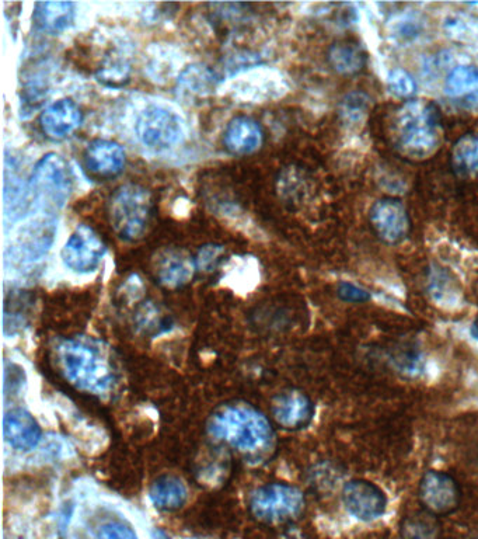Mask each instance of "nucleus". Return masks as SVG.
Segmentation results:
<instances>
[{"instance_id": "nucleus-1", "label": "nucleus", "mask_w": 478, "mask_h": 539, "mask_svg": "<svg viewBox=\"0 0 478 539\" xmlns=\"http://www.w3.org/2000/svg\"><path fill=\"white\" fill-rule=\"evenodd\" d=\"M59 367L80 391L107 395L117 384V372L106 351L89 339H68L57 347Z\"/></svg>"}, {"instance_id": "nucleus-2", "label": "nucleus", "mask_w": 478, "mask_h": 539, "mask_svg": "<svg viewBox=\"0 0 478 539\" xmlns=\"http://www.w3.org/2000/svg\"><path fill=\"white\" fill-rule=\"evenodd\" d=\"M393 135L401 153L413 159H427L438 151L442 139L441 118L435 104L410 100L397 110Z\"/></svg>"}, {"instance_id": "nucleus-3", "label": "nucleus", "mask_w": 478, "mask_h": 539, "mask_svg": "<svg viewBox=\"0 0 478 539\" xmlns=\"http://www.w3.org/2000/svg\"><path fill=\"white\" fill-rule=\"evenodd\" d=\"M209 433L236 450L258 454L272 447L274 431L267 417L246 405L226 406L209 423Z\"/></svg>"}, {"instance_id": "nucleus-4", "label": "nucleus", "mask_w": 478, "mask_h": 539, "mask_svg": "<svg viewBox=\"0 0 478 539\" xmlns=\"http://www.w3.org/2000/svg\"><path fill=\"white\" fill-rule=\"evenodd\" d=\"M152 207V194L145 187L139 184L120 187L110 201V221L115 234L128 242L141 239L148 226Z\"/></svg>"}, {"instance_id": "nucleus-5", "label": "nucleus", "mask_w": 478, "mask_h": 539, "mask_svg": "<svg viewBox=\"0 0 478 539\" xmlns=\"http://www.w3.org/2000/svg\"><path fill=\"white\" fill-rule=\"evenodd\" d=\"M30 191L44 210H61L72 191V173L65 159L57 153L43 156L31 173Z\"/></svg>"}, {"instance_id": "nucleus-6", "label": "nucleus", "mask_w": 478, "mask_h": 539, "mask_svg": "<svg viewBox=\"0 0 478 539\" xmlns=\"http://www.w3.org/2000/svg\"><path fill=\"white\" fill-rule=\"evenodd\" d=\"M305 509V496L288 483H270L254 490L250 510L264 523H285L299 517Z\"/></svg>"}, {"instance_id": "nucleus-7", "label": "nucleus", "mask_w": 478, "mask_h": 539, "mask_svg": "<svg viewBox=\"0 0 478 539\" xmlns=\"http://www.w3.org/2000/svg\"><path fill=\"white\" fill-rule=\"evenodd\" d=\"M136 137L149 151L165 152L179 145L184 137V124L176 111L163 106H149L138 116Z\"/></svg>"}, {"instance_id": "nucleus-8", "label": "nucleus", "mask_w": 478, "mask_h": 539, "mask_svg": "<svg viewBox=\"0 0 478 539\" xmlns=\"http://www.w3.org/2000/svg\"><path fill=\"white\" fill-rule=\"evenodd\" d=\"M106 250L92 226L79 225L62 249V263L73 273L90 274L99 269Z\"/></svg>"}, {"instance_id": "nucleus-9", "label": "nucleus", "mask_w": 478, "mask_h": 539, "mask_svg": "<svg viewBox=\"0 0 478 539\" xmlns=\"http://www.w3.org/2000/svg\"><path fill=\"white\" fill-rule=\"evenodd\" d=\"M418 496L425 511L441 517L457 510L462 500V490L459 483L445 472L428 471L421 478Z\"/></svg>"}, {"instance_id": "nucleus-10", "label": "nucleus", "mask_w": 478, "mask_h": 539, "mask_svg": "<svg viewBox=\"0 0 478 539\" xmlns=\"http://www.w3.org/2000/svg\"><path fill=\"white\" fill-rule=\"evenodd\" d=\"M372 228L383 242L397 245L406 241L411 231L410 217L404 204L397 198H382L372 205Z\"/></svg>"}, {"instance_id": "nucleus-11", "label": "nucleus", "mask_w": 478, "mask_h": 539, "mask_svg": "<svg viewBox=\"0 0 478 539\" xmlns=\"http://www.w3.org/2000/svg\"><path fill=\"white\" fill-rule=\"evenodd\" d=\"M341 499L348 513L361 521H373L382 517L387 507L383 490L365 479L345 483Z\"/></svg>"}, {"instance_id": "nucleus-12", "label": "nucleus", "mask_w": 478, "mask_h": 539, "mask_svg": "<svg viewBox=\"0 0 478 539\" xmlns=\"http://www.w3.org/2000/svg\"><path fill=\"white\" fill-rule=\"evenodd\" d=\"M55 232H57V226H55L54 218H44L23 226L13 243L12 259L20 264L37 262L47 255L54 242Z\"/></svg>"}, {"instance_id": "nucleus-13", "label": "nucleus", "mask_w": 478, "mask_h": 539, "mask_svg": "<svg viewBox=\"0 0 478 539\" xmlns=\"http://www.w3.org/2000/svg\"><path fill=\"white\" fill-rule=\"evenodd\" d=\"M86 169L97 179H113L125 166V151L118 142L94 139L85 152Z\"/></svg>"}, {"instance_id": "nucleus-14", "label": "nucleus", "mask_w": 478, "mask_h": 539, "mask_svg": "<svg viewBox=\"0 0 478 539\" xmlns=\"http://www.w3.org/2000/svg\"><path fill=\"white\" fill-rule=\"evenodd\" d=\"M82 121V111L71 99H61L50 104L40 116L41 130L54 141L71 137L82 125Z\"/></svg>"}, {"instance_id": "nucleus-15", "label": "nucleus", "mask_w": 478, "mask_h": 539, "mask_svg": "<svg viewBox=\"0 0 478 539\" xmlns=\"http://www.w3.org/2000/svg\"><path fill=\"white\" fill-rule=\"evenodd\" d=\"M272 416L284 429L299 430L312 422L314 406L302 392H282L272 401Z\"/></svg>"}, {"instance_id": "nucleus-16", "label": "nucleus", "mask_w": 478, "mask_h": 539, "mask_svg": "<svg viewBox=\"0 0 478 539\" xmlns=\"http://www.w3.org/2000/svg\"><path fill=\"white\" fill-rule=\"evenodd\" d=\"M3 434L10 447L17 451L33 450L41 440L40 424L24 409H12L6 413Z\"/></svg>"}, {"instance_id": "nucleus-17", "label": "nucleus", "mask_w": 478, "mask_h": 539, "mask_svg": "<svg viewBox=\"0 0 478 539\" xmlns=\"http://www.w3.org/2000/svg\"><path fill=\"white\" fill-rule=\"evenodd\" d=\"M226 149L233 155H250L263 144V130L250 117H236L225 131Z\"/></svg>"}, {"instance_id": "nucleus-18", "label": "nucleus", "mask_w": 478, "mask_h": 539, "mask_svg": "<svg viewBox=\"0 0 478 539\" xmlns=\"http://www.w3.org/2000/svg\"><path fill=\"white\" fill-rule=\"evenodd\" d=\"M195 270V260L179 250H167L157 262L156 277L163 287L177 290L193 280Z\"/></svg>"}, {"instance_id": "nucleus-19", "label": "nucleus", "mask_w": 478, "mask_h": 539, "mask_svg": "<svg viewBox=\"0 0 478 539\" xmlns=\"http://www.w3.org/2000/svg\"><path fill=\"white\" fill-rule=\"evenodd\" d=\"M445 93L463 107H478V68L459 65L450 71L445 81Z\"/></svg>"}, {"instance_id": "nucleus-20", "label": "nucleus", "mask_w": 478, "mask_h": 539, "mask_svg": "<svg viewBox=\"0 0 478 539\" xmlns=\"http://www.w3.org/2000/svg\"><path fill=\"white\" fill-rule=\"evenodd\" d=\"M75 3L38 2L33 13V22L44 33L59 34L68 30L75 22Z\"/></svg>"}, {"instance_id": "nucleus-21", "label": "nucleus", "mask_w": 478, "mask_h": 539, "mask_svg": "<svg viewBox=\"0 0 478 539\" xmlns=\"http://www.w3.org/2000/svg\"><path fill=\"white\" fill-rule=\"evenodd\" d=\"M186 485L174 476H163L153 483L149 490V499L157 510H179L187 502Z\"/></svg>"}, {"instance_id": "nucleus-22", "label": "nucleus", "mask_w": 478, "mask_h": 539, "mask_svg": "<svg viewBox=\"0 0 478 539\" xmlns=\"http://www.w3.org/2000/svg\"><path fill=\"white\" fill-rule=\"evenodd\" d=\"M329 62L331 68L341 75H357L364 71L366 54L361 45L337 43L330 48Z\"/></svg>"}, {"instance_id": "nucleus-23", "label": "nucleus", "mask_w": 478, "mask_h": 539, "mask_svg": "<svg viewBox=\"0 0 478 539\" xmlns=\"http://www.w3.org/2000/svg\"><path fill=\"white\" fill-rule=\"evenodd\" d=\"M441 531L438 517L425 510L408 514L400 525L401 539H439Z\"/></svg>"}, {"instance_id": "nucleus-24", "label": "nucleus", "mask_w": 478, "mask_h": 539, "mask_svg": "<svg viewBox=\"0 0 478 539\" xmlns=\"http://www.w3.org/2000/svg\"><path fill=\"white\" fill-rule=\"evenodd\" d=\"M452 165L459 175L478 176V134L464 135L456 142Z\"/></svg>"}, {"instance_id": "nucleus-25", "label": "nucleus", "mask_w": 478, "mask_h": 539, "mask_svg": "<svg viewBox=\"0 0 478 539\" xmlns=\"http://www.w3.org/2000/svg\"><path fill=\"white\" fill-rule=\"evenodd\" d=\"M218 78L207 66L193 65L181 73L180 88L191 95L205 96L216 88Z\"/></svg>"}, {"instance_id": "nucleus-26", "label": "nucleus", "mask_w": 478, "mask_h": 539, "mask_svg": "<svg viewBox=\"0 0 478 539\" xmlns=\"http://www.w3.org/2000/svg\"><path fill=\"white\" fill-rule=\"evenodd\" d=\"M135 325L146 335H159L169 329V318H165L153 302H145L139 306L135 314Z\"/></svg>"}, {"instance_id": "nucleus-27", "label": "nucleus", "mask_w": 478, "mask_h": 539, "mask_svg": "<svg viewBox=\"0 0 478 539\" xmlns=\"http://www.w3.org/2000/svg\"><path fill=\"white\" fill-rule=\"evenodd\" d=\"M387 88L394 96L408 99L417 92V83H415L413 76L404 69H394L387 76Z\"/></svg>"}, {"instance_id": "nucleus-28", "label": "nucleus", "mask_w": 478, "mask_h": 539, "mask_svg": "<svg viewBox=\"0 0 478 539\" xmlns=\"http://www.w3.org/2000/svg\"><path fill=\"white\" fill-rule=\"evenodd\" d=\"M225 252V248L221 245L204 246V248H201L200 253H198L197 259H195L197 270L204 271V273H212L219 266V263H221Z\"/></svg>"}, {"instance_id": "nucleus-29", "label": "nucleus", "mask_w": 478, "mask_h": 539, "mask_svg": "<svg viewBox=\"0 0 478 539\" xmlns=\"http://www.w3.org/2000/svg\"><path fill=\"white\" fill-rule=\"evenodd\" d=\"M343 117L347 121H358L364 117L366 109H368V97L364 93H351L345 97L343 104Z\"/></svg>"}, {"instance_id": "nucleus-30", "label": "nucleus", "mask_w": 478, "mask_h": 539, "mask_svg": "<svg viewBox=\"0 0 478 539\" xmlns=\"http://www.w3.org/2000/svg\"><path fill=\"white\" fill-rule=\"evenodd\" d=\"M337 294L340 299L350 302V304H362V302H368L371 299V294L368 291L351 283L338 285Z\"/></svg>"}, {"instance_id": "nucleus-31", "label": "nucleus", "mask_w": 478, "mask_h": 539, "mask_svg": "<svg viewBox=\"0 0 478 539\" xmlns=\"http://www.w3.org/2000/svg\"><path fill=\"white\" fill-rule=\"evenodd\" d=\"M99 539H138V535L128 525L110 523L100 528Z\"/></svg>"}, {"instance_id": "nucleus-32", "label": "nucleus", "mask_w": 478, "mask_h": 539, "mask_svg": "<svg viewBox=\"0 0 478 539\" xmlns=\"http://www.w3.org/2000/svg\"><path fill=\"white\" fill-rule=\"evenodd\" d=\"M150 539H172V538H170L169 535H167L165 531L159 530V528H155V530L152 531V534H150Z\"/></svg>"}]
</instances>
